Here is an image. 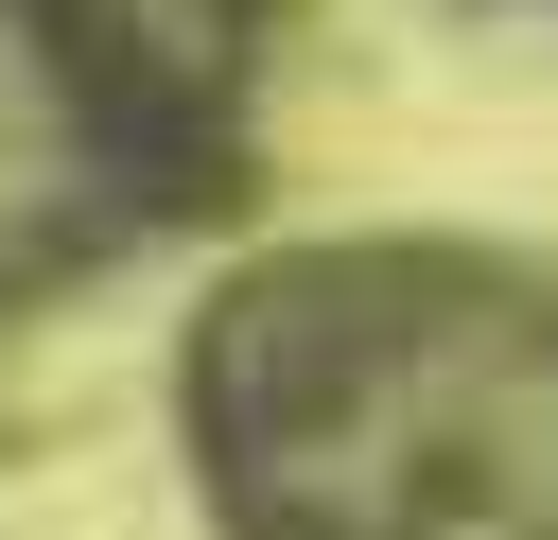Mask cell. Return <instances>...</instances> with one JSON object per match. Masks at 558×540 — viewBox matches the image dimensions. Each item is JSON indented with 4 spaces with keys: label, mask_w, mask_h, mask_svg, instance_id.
I'll list each match as a JSON object with an SVG mask.
<instances>
[{
    "label": "cell",
    "mask_w": 558,
    "mask_h": 540,
    "mask_svg": "<svg viewBox=\"0 0 558 540\" xmlns=\"http://www.w3.org/2000/svg\"><path fill=\"white\" fill-rule=\"evenodd\" d=\"M192 453L244 540H488L558 488V296L296 261L209 314Z\"/></svg>",
    "instance_id": "obj_1"
}]
</instances>
